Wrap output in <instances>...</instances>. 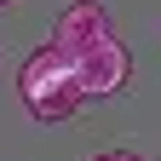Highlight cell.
Instances as JSON below:
<instances>
[{
  "instance_id": "obj_1",
  "label": "cell",
  "mask_w": 161,
  "mask_h": 161,
  "mask_svg": "<svg viewBox=\"0 0 161 161\" xmlns=\"http://www.w3.org/2000/svg\"><path fill=\"white\" fill-rule=\"evenodd\" d=\"M17 98L29 104L35 121H69L80 115V86H75V69H69V58L58 52V46H40L23 58V69H17Z\"/></svg>"
},
{
  "instance_id": "obj_2",
  "label": "cell",
  "mask_w": 161,
  "mask_h": 161,
  "mask_svg": "<svg viewBox=\"0 0 161 161\" xmlns=\"http://www.w3.org/2000/svg\"><path fill=\"white\" fill-rule=\"evenodd\" d=\"M69 69H75L80 98H115L132 80V52H127V40L104 35V40H92L80 58H69Z\"/></svg>"
},
{
  "instance_id": "obj_3",
  "label": "cell",
  "mask_w": 161,
  "mask_h": 161,
  "mask_svg": "<svg viewBox=\"0 0 161 161\" xmlns=\"http://www.w3.org/2000/svg\"><path fill=\"white\" fill-rule=\"evenodd\" d=\"M104 35H109V12L98 6V0H69V6L52 17V40L46 46H58L64 58H80L92 40H104Z\"/></svg>"
},
{
  "instance_id": "obj_4",
  "label": "cell",
  "mask_w": 161,
  "mask_h": 161,
  "mask_svg": "<svg viewBox=\"0 0 161 161\" xmlns=\"http://www.w3.org/2000/svg\"><path fill=\"white\" fill-rule=\"evenodd\" d=\"M92 161H144V155H132V150H104V155H92Z\"/></svg>"
},
{
  "instance_id": "obj_5",
  "label": "cell",
  "mask_w": 161,
  "mask_h": 161,
  "mask_svg": "<svg viewBox=\"0 0 161 161\" xmlns=\"http://www.w3.org/2000/svg\"><path fill=\"white\" fill-rule=\"evenodd\" d=\"M0 6H12V0H0Z\"/></svg>"
}]
</instances>
